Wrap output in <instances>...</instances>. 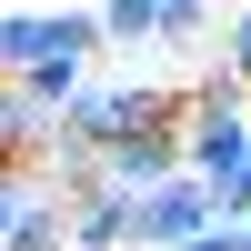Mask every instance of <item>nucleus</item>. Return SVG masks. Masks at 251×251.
<instances>
[{"instance_id": "nucleus-1", "label": "nucleus", "mask_w": 251, "mask_h": 251, "mask_svg": "<svg viewBox=\"0 0 251 251\" xmlns=\"http://www.w3.org/2000/svg\"><path fill=\"white\" fill-rule=\"evenodd\" d=\"M211 181H191V171H161V181H141L131 191V251H181L191 231H211Z\"/></svg>"}, {"instance_id": "nucleus-2", "label": "nucleus", "mask_w": 251, "mask_h": 251, "mask_svg": "<svg viewBox=\"0 0 251 251\" xmlns=\"http://www.w3.org/2000/svg\"><path fill=\"white\" fill-rule=\"evenodd\" d=\"M60 211H71V251H131V181H80V191H60Z\"/></svg>"}, {"instance_id": "nucleus-3", "label": "nucleus", "mask_w": 251, "mask_h": 251, "mask_svg": "<svg viewBox=\"0 0 251 251\" xmlns=\"http://www.w3.org/2000/svg\"><path fill=\"white\" fill-rule=\"evenodd\" d=\"M100 171L111 181H161V171H181V121H141V131H121V141H100Z\"/></svg>"}, {"instance_id": "nucleus-4", "label": "nucleus", "mask_w": 251, "mask_h": 251, "mask_svg": "<svg viewBox=\"0 0 251 251\" xmlns=\"http://www.w3.org/2000/svg\"><path fill=\"white\" fill-rule=\"evenodd\" d=\"M0 251H71V211H60V191H50V181L20 201V221H10V241H0Z\"/></svg>"}, {"instance_id": "nucleus-5", "label": "nucleus", "mask_w": 251, "mask_h": 251, "mask_svg": "<svg viewBox=\"0 0 251 251\" xmlns=\"http://www.w3.org/2000/svg\"><path fill=\"white\" fill-rule=\"evenodd\" d=\"M100 50H161V0H100Z\"/></svg>"}, {"instance_id": "nucleus-6", "label": "nucleus", "mask_w": 251, "mask_h": 251, "mask_svg": "<svg viewBox=\"0 0 251 251\" xmlns=\"http://www.w3.org/2000/svg\"><path fill=\"white\" fill-rule=\"evenodd\" d=\"M40 141H50V111H40L20 80H0V161H30Z\"/></svg>"}, {"instance_id": "nucleus-7", "label": "nucleus", "mask_w": 251, "mask_h": 251, "mask_svg": "<svg viewBox=\"0 0 251 251\" xmlns=\"http://www.w3.org/2000/svg\"><path fill=\"white\" fill-rule=\"evenodd\" d=\"M50 50V10H0V80H20Z\"/></svg>"}, {"instance_id": "nucleus-8", "label": "nucleus", "mask_w": 251, "mask_h": 251, "mask_svg": "<svg viewBox=\"0 0 251 251\" xmlns=\"http://www.w3.org/2000/svg\"><path fill=\"white\" fill-rule=\"evenodd\" d=\"M221 10H231V0H161V50H201Z\"/></svg>"}, {"instance_id": "nucleus-9", "label": "nucleus", "mask_w": 251, "mask_h": 251, "mask_svg": "<svg viewBox=\"0 0 251 251\" xmlns=\"http://www.w3.org/2000/svg\"><path fill=\"white\" fill-rule=\"evenodd\" d=\"M181 100H201V111H251V80L231 71V60H201V71L181 80Z\"/></svg>"}, {"instance_id": "nucleus-10", "label": "nucleus", "mask_w": 251, "mask_h": 251, "mask_svg": "<svg viewBox=\"0 0 251 251\" xmlns=\"http://www.w3.org/2000/svg\"><path fill=\"white\" fill-rule=\"evenodd\" d=\"M40 191V171L30 161H0V241H10V221H20V201Z\"/></svg>"}, {"instance_id": "nucleus-11", "label": "nucleus", "mask_w": 251, "mask_h": 251, "mask_svg": "<svg viewBox=\"0 0 251 251\" xmlns=\"http://www.w3.org/2000/svg\"><path fill=\"white\" fill-rule=\"evenodd\" d=\"M221 60L251 80V0H231V10H221Z\"/></svg>"}, {"instance_id": "nucleus-12", "label": "nucleus", "mask_w": 251, "mask_h": 251, "mask_svg": "<svg viewBox=\"0 0 251 251\" xmlns=\"http://www.w3.org/2000/svg\"><path fill=\"white\" fill-rule=\"evenodd\" d=\"M181 251H241V221H211V231H191Z\"/></svg>"}, {"instance_id": "nucleus-13", "label": "nucleus", "mask_w": 251, "mask_h": 251, "mask_svg": "<svg viewBox=\"0 0 251 251\" xmlns=\"http://www.w3.org/2000/svg\"><path fill=\"white\" fill-rule=\"evenodd\" d=\"M241 251H251V211H241Z\"/></svg>"}]
</instances>
